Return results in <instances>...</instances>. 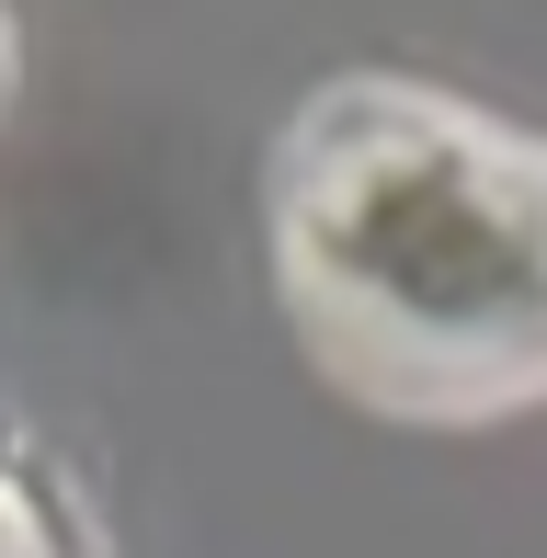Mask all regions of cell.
I'll list each match as a JSON object with an SVG mask.
<instances>
[{
  "label": "cell",
  "instance_id": "6da1fadb",
  "mask_svg": "<svg viewBox=\"0 0 547 558\" xmlns=\"http://www.w3.org/2000/svg\"><path fill=\"white\" fill-rule=\"evenodd\" d=\"M274 274L342 388L422 422L547 399V137L342 81L274 148Z\"/></svg>",
  "mask_w": 547,
  "mask_h": 558
},
{
  "label": "cell",
  "instance_id": "7a4b0ae2",
  "mask_svg": "<svg viewBox=\"0 0 547 558\" xmlns=\"http://www.w3.org/2000/svg\"><path fill=\"white\" fill-rule=\"evenodd\" d=\"M0 558H92L81 524H69V501L46 490L35 468H12V456H0Z\"/></svg>",
  "mask_w": 547,
  "mask_h": 558
}]
</instances>
